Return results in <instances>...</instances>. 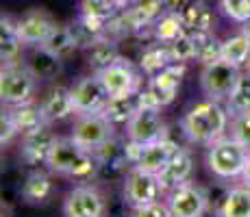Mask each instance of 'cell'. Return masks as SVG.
<instances>
[{"label":"cell","mask_w":250,"mask_h":217,"mask_svg":"<svg viewBox=\"0 0 250 217\" xmlns=\"http://www.w3.org/2000/svg\"><path fill=\"white\" fill-rule=\"evenodd\" d=\"M230 122V115L227 111V104L220 100L207 98L203 102L194 104L181 119V130L191 143H203V146H211L224 137Z\"/></svg>","instance_id":"6da1fadb"},{"label":"cell","mask_w":250,"mask_h":217,"mask_svg":"<svg viewBox=\"0 0 250 217\" xmlns=\"http://www.w3.org/2000/svg\"><path fill=\"white\" fill-rule=\"evenodd\" d=\"M46 165L52 174L74 178L79 182H89L100 174L96 154L81 148L72 137H57Z\"/></svg>","instance_id":"7a4b0ae2"},{"label":"cell","mask_w":250,"mask_h":217,"mask_svg":"<svg viewBox=\"0 0 250 217\" xmlns=\"http://www.w3.org/2000/svg\"><path fill=\"white\" fill-rule=\"evenodd\" d=\"M248 148L242 146L235 137H220L207 150V167L213 176L230 180V178H242L246 167Z\"/></svg>","instance_id":"3957f363"},{"label":"cell","mask_w":250,"mask_h":217,"mask_svg":"<svg viewBox=\"0 0 250 217\" xmlns=\"http://www.w3.org/2000/svg\"><path fill=\"white\" fill-rule=\"evenodd\" d=\"M37 79L26 63H7L0 70V100L4 107H16V104L28 102L35 96Z\"/></svg>","instance_id":"277c9868"},{"label":"cell","mask_w":250,"mask_h":217,"mask_svg":"<svg viewBox=\"0 0 250 217\" xmlns=\"http://www.w3.org/2000/svg\"><path fill=\"white\" fill-rule=\"evenodd\" d=\"M107 197L91 182L70 189L63 200V217H107Z\"/></svg>","instance_id":"5b68a950"},{"label":"cell","mask_w":250,"mask_h":217,"mask_svg":"<svg viewBox=\"0 0 250 217\" xmlns=\"http://www.w3.org/2000/svg\"><path fill=\"white\" fill-rule=\"evenodd\" d=\"M124 202H126L131 209H139V206H146L157 202L163 196L159 178L157 174L146 172L142 167H131L124 174Z\"/></svg>","instance_id":"8992f818"},{"label":"cell","mask_w":250,"mask_h":217,"mask_svg":"<svg viewBox=\"0 0 250 217\" xmlns=\"http://www.w3.org/2000/svg\"><path fill=\"white\" fill-rule=\"evenodd\" d=\"M113 128L115 124H111V119L104 113H87V115H79L72 126L70 137L79 143L81 148L94 152L98 150L103 143H107L109 139H113Z\"/></svg>","instance_id":"52a82bcc"},{"label":"cell","mask_w":250,"mask_h":217,"mask_svg":"<svg viewBox=\"0 0 250 217\" xmlns=\"http://www.w3.org/2000/svg\"><path fill=\"white\" fill-rule=\"evenodd\" d=\"M239 76V67L227 63L224 59L215 61V63L203 65V72H200V87H203L205 96L211 100H227L229 94L233 91V87L237 85Z\"/></svg>","instance_id":"ba28073f"},{"label":"cell","mask_w":250,"mask_h":217,"mask_svg":"<svg viewBox=\"0 0 250 217\" xmlns=\"http://www.w3.org/2000/svg\"><path fill=\"white\" fill-rule=\"evenodd\" d=\"M166 196L172 217H205L207 209H209L207 191L198 185H191L189 180L179 185Z\"/></svg>","instance_id":"9c48e42d"},{"label":"cell","mask_w":250,"mask_h":217,"mask_svg":"<svg viewBox=\"0 0 250 217\" xmlns=\"http://www.w3.org/2000/svg\"><path fill=\"white\" fill-rule=\"evenodd\" d=\"M72 98H74L76 115H87V113H103L111 96L107 94L100 76L91 74L81 79L72 87Z\"/></svg>","instance_id":"30bf717a"},{"label":"cell","mask_w":250,"mask_h":217,"mask_svg":"<svg viewBox=\"0 0 250 217\" xmlns=\"http://www.w3.org/2000/svg\"><path fill=\"white\" fill-rule=\"evenodd\" d=\"M185 72H187V63H170L167 67H163L159 74L148 79L146 91L152 96V100L157 102L159 109L167 107L170 102H174Z\"/></svg>","instance_id":"8fae6325"},{"label":"cell","mask_w":250,"mask_h":217,"mask_svg":"<svg viewBox=\"0 0 250 217\" xmlns=\"http://www.w3.org/2000/svg\"><path fill=\"white\" fill-rule=\"evenodd\" d=\"M55 141H57V135L48 122L33 128V130H28L26 135H22V148H20L22 161L31 167L46 165L48 154H50Z\"/></svg>","instance_id":"7c38bea8"},{"label":"cell","mask_w":250,"mask_h":217,"mask_svg":"<svg viewBox=\"0 0 250 217\" xmlns=\"http://www.w3.org/2000/svg\"><path fill=\"white\" fill-rule=\"evenodd\" d=\"M167 126L161 118V109H139L126 124V137L139 143H152L166 137Z\"/></svg>","instance_id":"4fadbf2b"},{"label":"cell","mask_w":250,"mask_h":217,"mask_svg":"<svg viewBox=\"0 0 250 217\" xmlns=\"http://www.w3.org/2000/svg\"><path fill=\"white\" fill-rule=\"evenodd\" d=\"M98 76L111 98H115V96H131L142 89V79H139V74L133 70V65L126 59H120L118 63L103 70Z\"/></svg>","instance_id":"5bb4252c"},{"label":"cell","mask_w":250,"mask_h":217,"mask_svg":"<svg viewBox=\"0 0 250 217\" xmlns=\"http://www.w3.org/2000/svg\"><path fill=\"white\" fill-rule=\"evenodd\" d=\"M57 22L44 9H31L18 20V35L24 46H42L55 31Z\"/></svg>","instance_id":"9a60e30c"},{"label":"cell","mask_w":250,"mask_h":217,"mask_svg":"<svg viewBox=\"0 0 250 217\" xmlns=\"http://www.w3.org/2000/svg\"><path fill=\"white\" fill-rule=\"evenodd\" d=\"M194 174V158H191V152L185 150V148H179L172 158L163 165V170L157 174L159 178V185L163 194H170L172 189H176L179 185L187 182Z\"/></svg>","instance_id":"2e32d148"},{"label":"cell","mask_w":250,"mask_h":217,"mask_svg":"<svg viewBox=\"0 0 250 217\" xmlns=\"http://www.w3.org/2000/svg\"><path fill=\"white\" fill-rule=\"evenodd\" d=\"M42 111H44V118L48 124L63 122L72 113H76L74 98H72V87H65V85L50 87L46 98L42 100Z\"/></svg>","instance_id":"e0dca14e"},{"label":"cell","mask_w":250,"mask_h":217,"mask_svg":"<svg viewBox=\"0 0 250 217\" xmlns=\"http://www.w3.org/2000/svg\"><path fill=\"white\" fill-rule=\"evenodd\" d=\"M20 196L26 204H33V206L48 204L52 200V196H55V182H52L50 174L42 170H33L24 178L20 187Z\"/></svg>","instance_id":"ac0fdd59"},{"label":"cell","mask_w":250,"mask_h":217,"mask_svg":"<svg viewBox=\"0 0 250 217\" xmlns=\"http://www.w3.org/2000/svg\"><path fill=\"white\" fill-rule=\"evenodd\" d=\"M179 148H181L179 143L166 135V137L148 143V146L144 148V154H142V158H139V163L137 165H133V167H142V170H146V172L159 174L163 170V165L170 161L172 154L179 150Z\"/></svg>","instance_id":"d6986e66"},{"label":"cell","mask_w":250,"mask_h":217,"mask_svg":"<svg viewBox=\"0 0 250 217\" xmlns=\"http://www.w3.org/2000/svg\"><path fill=\"white\" fill-rule=\"evenodd\" d=\"M22 46L24 43L18 35V22L11 16L2 13V18H0V59H2V65L18 63Z\"/></svg>","instance_id":"ffe728a7"},{"label":"cell","mask_w":250,"mask_h":217,"mask_svg":"<svg viewBox=\"0 0 250 217\" xmlns=\"http://www.w3.org/2000/svg\"><path fill=\"white\" fill-rule=\"evenodd\" d=\"M122 59L120 55V48H118V41L111 39V37H100L98 41L94 43L91 48H87V65L91 67L94 74H100L103 70L111 67L113 63Z\"/></svg>","instance_id":"44dd1931"},{"label":"cell","mask_w":250,"mask_h":217,"mask_svg":"<svg viewBox=\"0 0 250 217\" xmlns=\"http://www.w3.org/2000/svg\"><path fill=\"white\" fill-rule=\"evenodd\" d=\"M215 213L222 217H250V187L246 182L230 187L218 204Z\"/></svg>","instance_id":"7402d4cb"},{"label":"cell","mask_w":250,"mask_h":217,"mask_svg":"<svg viewBox=\"0 0 250 217\" xmlns=\"http://www.w3.org/2000/svg\"><path fill=\"white\" fill-rule=\"evenodd\" d=\"M170 63H176L174 57H172L170 50V43H163V41H152L144 48L142 57H139V67L144 70V74L148 76H155L159 74L163 67H167Z\"/></svg>","instance_id":"603a6c76"},{"label":"cell","mask_w":250,"mask_h":217,"mask_svg":"<svg viewBox=\"0 0 250 217\" xmlns=\"http://www.w3.org/2000/svg\"><path fill=\"white\" fill-rule=\"evenodd\" d=\"M61 61L63 59L55 57L52 52H48L44 46H33V52H31V57H28L26 65H28V70L35 74L37 80H52L59 76Z\"/></svg>","instance_id":"cb8c5ba5"},{"label":"cell","mask_w":250,"mask_h":217,"mask_svg":"<svg viewBox=\"0 0 250 217\" xmlns=\"http://www.w3.org/2000/svg\"><path fill=\"white\" fill-rule=\"evenodd\" d=\"M7 109H9V113H11V118H13V122H16L18 133H20V135H26L28 130H33V128L42 126V124H46L42 104L33 102V100L22 102V104H16V107H7Z\"/></svg>","instance_id":"d4e9b609"},{"label":"cell","mask_w":250,"mask_h":217,"mask_svg":"<svg viewBox=\"0 0 250 217\" xmlns=\"http://www.w3.org/2000/svg\"><path fill=\"white\" fill-rule=\"evenodd\" d=\"M137 111H139L137 94H131V96H115V98H109L103 113L111 119V124H115V126H122V124L126 126Z\"/></svg>","instance_id":"484cf974"},{"label":"cell","mask_w":250,"mask_h":217,"mask_svg":"<svg viewBox=\"0 0 250 217\" xmlns=\"http://www.w3.org/2000/svg\"><path fill=\"white\" fill-rule=\"evenodd\" d=\"M48 52H52L59 59H68V57L74 55V50L79 48V43L74 39V33H72L70 26H59L57 24L55 31L48 35V39L42 43Z\"/></svg>","instance_id":"4316f807"},{"label":"cell","mask_w":250,"mask_h":217,"mask_svg":"<svg viewBox=\"0 0 250 217\" xmlns=\"http://www.w3.org/2000/svg\"><path fill=\"white\" fill-rule=\"evenodd\" d=\"M248 57H250V37L246 33L239 31L237 35H230L222 41V59L227 63L242 70L246 65Z\"/></svg>","instance_id":"83f0119b"},{"label":"cell","mask_w":250,"mask_h":217,"mask_svg":"<svg viewBox=\"0 0 250 217\" xmlns=\"http://www.w3.org/2000/svg\"><path fill=\"white\" fill-rule=\"evenodd\" d=\"M179 16H181L187 31H213L215 16L205 2H198V4H194V7L185 9Z\"/></svg>","instance_id":"f1b7e54d"},{"label":"cell","mask_w":250,"mask_h":217,"mask_svg":"<svg viewBox=\"0 0 250 217\" xmlns=\"http://www.w3.org/2000/svg\"><path fill=\"white\" fill-rule=\"evenodd\" d=\"M183 33H187L185 24H183L181 16L174 11H166L159 20H155V39L163 43H172L179 39Z\"/></svg>","instance_id":"f546056e"},{"label":"cell","mask_w":250,"mask_h":217,"mask_svg":"<svg viewBox=\"0 0 250 217\" xmlns=\"http://www.w3.org/2000/svg\"><path fill=\"white\" fill-rule=\"evenodd\" d=\"M227 111H229L230 118H235V115L250 111V74H248V72H244V74L239 76L237 85H235L233 91L229 94V98H227Z\"/></svg>","instance_id":"4dcf8cb0"},{"label":"cell","mask_w":250,"mask_h":217,"mask_svg":"<svg viewBox=\"0 0 250 217\" xmlns=\"http://www.w3.org/2000/svg\"><path fill=\"white\" fill-rule=\"evenodd\" d=\"M170 50H172V57H174L176 63H187V61L196 59V48H194V41H191L189 33H183L179 39L172 41Z\"/></svg>","instance_id":"1f68e13d"},{"label":"cell","mask_w":250,"mask_h":217,"mask_svg":"<svg viewBox=\"0 0 250 217\" xmlns=\"http://www.w3.org/2000/svg\"><path fill=\"white\" fill-rule=\"evenodd\" d=\"M115 11L118 9H115L113 0H81V13H85V16H96L103 18V20H109Z\"/></svg>","instance_id":"d6a6232c"},{"label":"cell","mask_w":250,"mask_h":217,"mask_svg":"<svg viewBox=\"0 0 250 217\" xmlns=\"http://www.w3.org/2000/svg\"><path fill=\"white\" fill-rule=\"evenodd\" d=\"M220 7L233 22L244 24L250 20V0H220Z\"/></svg>","instance_id":"836d02e7"},{"label":"cell","mask_w":250,"mask_h":217,"mask_svg":"<svg viewBox=\"0 0 250 217\" xmlns=\"http://www.w3.org/2000/svg\"><path fill=\"white\" fill-rule=\"evenodd\" d=\"M230 137H235L250 150V111L230 118Z\"/></svg>","instance_id":"e575fe53"},{"label":"cell","mask_w":250,"mask_h":217,"mask_svg":"<svg viewBox=\"0 0 250 217\" xmlns=\"http://www.w3.org/2000/svg\"><path fill=\"white\" fill-rule=\"evenodd\" d=\"M131 7H133V9H137V11L142 13V16L146 18L148 22L159 20L163 13L167 11L166 0H135V2H133Z\"/></svg>","instance_id":"d590c367"},{"label":"cell","mask_w":250,"mask_h":217,"mask_svg":"<svg viewBox=\"0 0 250 217\" xmlns=\"http://www.w3.org/2000/svg\"><path fill=\"white\" fill-rule=\"evenodd\" d=\"M70 28H72V33H74V39H76V43H79V48H91L96 41L100 39L98 33L91 31L81 18H76V20L70 24Z\"/></svg>","instance_id":"8d00e7d4"},{"label":"cell","mask_w":250,"mask_h":217,"mask_svg":"<svg viewBox=\"0 0 250 217\" xmlns=\"http://www.w3.org/2000/svg\"><path fill=\"white\" fill-rule=\"evenodd\" d=\"M16 135H20V133H18L16 122H13L11 113H9V109H7V111H2V115H0V146L2 148L9 146Z\"/></svg>","instance_id":"74e56055"},{"label":"cell","mask_w":250,"mask_h":217,"mask_svg":"<svg viewBox=\"0 0 250 217\" xmlns=\"http://www.w3.org/2000/svg\"><path fill=\"white\" fill-rule=\"evenodd\" d=\"M220 59H222V41H220L218 37H213V39L198 52V57H196V61H200L203 65L215 63V61H220Z\"/></svg>","instance_id":"f35d334b"},{"label":"cell","mask_w":250,"mask_h":217,"mask_svg":"<svg viewBox=\"0 0 250 217\" xmlns=\"http://www.w3.org/2000/svg\"><path fill=\"white\" fill-rule=\"evenodd\" d=\"M133 217H172L170 206L167 202H152V204L139 206V209H133Z\"/></svg>","instance_id":"ab89813d"},{"label":"cell","mask_w":250,"mask_h":217,"mask_svg":"<svg viewBox=\"0 0 250 217\" xmlns=\"http://www.w3.org/2000/svg\"><path fill=\"white\" fill-rule=\"evenodd\" d=\"M144 148H146V143L133 141V139H128V141L124 143V157H126V163L131 167L139 163V158H142V154H144Z\"/></svg>","instance_id":"60d3db41"},{"label":"cell","mask_w":250,"mask_h":217,"mask_svg":"<svg viewBox=\"0 0 250 217\" xmlns=\"http://www.w3.org/2000/svg\"><path fill=\"white\" fill-rule=\"evenodd\" d=\"M198 2H205V0H166V7L167 11H174V13H183L185 9L194 7Z\"/></svg>","instance_id":"b9f144b4"},{"label":"cell","mask_w":250,"mask_h":217,"mask_svg":"<svg viewBox=\"0 0 250 217\" xmlns=\"http://www.w3.org/2000/svg\"><path fill=\"white\" fill-rule=\"evenodd\" d=\"M242 182H246L250 187V150H248V158H246V167H244V174H242Z\"/></svg>","instance_id":"7bdbcfd3"},{"label":"cell","mask_w":250,"mask_h":217,"mask_svg":"<svg viewBox=\"0 0 250 217\" xmlns=\"http://www.w3.org/2000/svg\"><path fill=\"white\" fill-rule=\"evenodd\" d=\"M133 2H135V0H113V4H115V9H118V11H120V9H128Z\"/></svg>","instance_id":"ee69618b"},{"label":"cell","mask_w":250,"mask_h":217,"mask_svg":"<svg viewBox=\"0 0 250 217\" xmlns=\"http://www.w3.org/2000/svg\"><path fill=\"white\" fill-rule=\"evenodd\" d=\"M242 33H246V35L250 37V20H246V22L242 24Z\"/></svg>","instance_id":"f6af8a7d"},{"label":"cell","mask_w":250,"mask_h":217,"mask_svg":"<svg viewBox=\"0 0 250 217\" xmlns=\"http://www.w3.org/2000/svg\"><path fill=\"white\" fill-rule=\"evenodd\" d=\"M244 72H248V74H250V57H248V61H246V65H244Z\"/></svg>","instance_id":"bcb514c9"},{"label":"cell","mask_w":250,"mask_h":217,"mask_svg":"<svg viewBox=\"0 0 250 217\" xmlns=\"http://www.w3.org/2000/svg\"><path fill=\"white\" fill-rule=\"evenodd\" d=\"M213 217H222V215H220V213H213Z\"/></svg>","instance_id":"7dc6e473"}]
</instances>
